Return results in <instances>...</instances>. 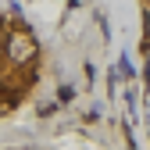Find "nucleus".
I'll list each match as a JSON object with an SVG mask.
<instances>
[{"mask_svg": "<svg viewBox=\"0 0 150 150\" xmlns=\"http://www.w3.org/2000/svg\"><path fill=\"white\" fill-rule=\"evenodd\" d=\"M0 50H4V25H0Z\"/></svg>", "mask_w": 150, "mask_h": 150, "instance_id": "3", "label": "nucleus"}, {"mask_svg": "<svg viewBox=\"0 0 150 150\" xmlns=\"http://www.w3.org/2000/svg\"><path fill=\"white\" fill-rule=\"evenodd\" d=\"M0 54H7V61L14 68H22V64H32L36 61V54H40V47H36V40L29 32H11L4 36V50Z\"/></svg>", "mask_w": 150, "mask_h": 150, "instance_id": "1", "label": "nucleus"}, {"mask_svg": "<svg viewBox=\"0 0 150 150\" xmlns=\"http://www.w3.org/2000/svg\"><path fill=\"white\" fill-rule=\"evenodd\" d=\"M11 107H14V100H7V97H0V115H7Z\"/></svg>", "mask_w": 150, "mask_h": 150, "instance_id": "2", "label": "nucleus"}]
</instances>
